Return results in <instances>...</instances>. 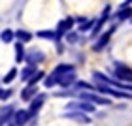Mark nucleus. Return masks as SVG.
<instances>
[{"label":"nucleus","instance_id":"obj_1","mask_svg":"<svg viewBox=\"0 0 132 126\" xmlns=\"http://www.w3.org/2000/svg\"><path fill=\"white\" fill-rule=\"evenodd\" d=\"M93 79L96 81V83H102V85H108V87H115L117 91H132V85H127V83H121V81H117V79H113V77L110 75H104V74H100V71H94L93 74Z\"/></svg>","mask_w":132,"mask_h":126},{"label":"nucleus","instance_id":"obj_2","mask_svg":"<svg viewBox=\"0 0 132 126\" xmlns=\"http://www.w3.org/2000/svg\"><path fill=\"white\" fill-rule=\"evenodd\" d=\"M94 92L108 94V96H111V98H132V94L123 92V91H117V88H111L108 85H102V83H96V85H94Z\"/></svg>","mask_w":132,"mask_h":126},{"label":"nucleus","instance_id":"obj_3","mask_svg":"<svg viewBox=\"0 0 132 126\" xmlns=\"http://www.w3.org/2000/svg\"><path fill=\"white\" fill-rule=\"evenodd\" d=\"M79 98H81V102H87V104L91 102V104H96V105H110V104H111L110 98L100 96V94H96V92H81Z\"/></svg>","mask_w":132,"mask_h":126},{"label":"nucleus","instance_id":"obj_4","mask_svg":"<svg viewBox=\"0 0 132 126\" xmlns=\"http://www.w3.org/2000/svg\"><path fill=\"white\" fill-rule=\"evenodd\" d=\"M115 77H117V81H132V70L128 68L127 64H123V62H115Z\"/></svg>","mask_w":132,"mask_h":126},{"label":"nucleus","instance_id":"obj_5","mask_svg":"<svg viewBox=\"0 0 132 126\" xmlns=\"http://www.w3.org/2000/svg\"><path fill=\"white\" fill-rule=\"evenodd\" d=\"M66 109H74V111H79V113H93L94 111V105L93 104H87V102H70L66 105Z\"/></svg>","mask_w":132,"mask_h":126},{"label":"nucleus","instance_id":"obj_6","mask_svg":"<svg viewBox=\"0 0 132 126\" xmlns=\"http://www.w3.org/2000/svg\"><path fill=\"white\" fill-rule=\"evenodd\" d=\"M44 102H45V96L44 94H40V96H36V98L30 102V107H28V117L30 119H34L36 115H38V111L42 109V105H44Z\"/></svg>","mask_w":132,"mask_h":126},{"label":"nucleus","instance_id":"obj_7","mask_svg":"<svg viewBox=\"0 0 132 126\" xmlns=\"http://www.w3.org/2000/svg\"><path fill=\"white\" fill-rule=\"evenodd\" d=\"M113 32H115V25H111V28H110V30H108V32H104V34L100 36V40H98L96 43L93 45V49H94V51H102V49H104V47H106L108 43H110V38H111V34H113Z\"/></svg>","mask_w":132,"mask_h":126},{"label":"nucleus","instance_id":"obj_8","mask_svg":"<svg viewBox=\"0 0 132 126\" xmlns=\"http://www.w3.org/2000/svg\"><path fill=\"white\" fill-rule=\"evenodd\" d=\"M72 26H74V19H72V17H66L64 21L59 23V25H57V32H55V34H57V40H61Z\"/></svg>","mask_w":132,"mask_h":126},{"label":"nucleus","instance_id":"obj_9","mask_svg":"<svg viewBox=\"0 0 132 126\" xmlns=\"http://www.w3.org/2000/svg\"><path fill=\"white\" fill-rule=\"evenodd\" d=\"M25 60L28 62V66H36V62H44L45 60V55L42 51H30L28 55H25Z\"/></svg>","mask_w":132,"mask_h":126},{"label":"nucleus","instance_id":"obj_10","mask_svg":"<svg viewBox=\"0 0 132 126\" xmlns=\"http://www.w3.org/2000/svg\"><path fill=\"white\" fill-rule=\"evenodd\" d=\"M28 121H30V117H28V111L27 109H17L13 113V122H15V126H25Z\"/></svg>","mask_w":132,"mask_h":126},{"label":"nucleus","instance_id":"obj_11","mask_svg":"<svg viewBox=\"0 0 132 126\" xmlns=\"http://www.w3.org/2000/svg\"><path fill=\"white\" fill-rule=\"evenodd\" d=\"M66 119H72V121H77V122H83V124H89L91 119H89L85 113H79V111H66L64 113Z\"/></svg>","mask_w":132,"mask_h":126},{"label":"nucleus","instance_id":"obj_12","mask_svg":"<svg viewBox=\"0 0 132 126\" xmlns=\"http://www.w3.org/2000/svg\"><path fill=\"white\" fill-rule=\"evenodd\" d=\"M70 71H74V64H66V62H62V64H59L55 70L51 71L55 77H62L64 74H70Z\"/></svg>","mask_w":132,"mask_h":126},{"label":"nucleus","instance_id":"obj_13","mask_svg":"<svg viewBox=\"0 0 132 126\" xmlns=\"http://www.w3.org/2000/svg\"><path fill=\"white\" fill-rule=\"evenodd\" d=\"M13 113H15V109H13L11 105L2 107V109H0V126H6V122L13 117Z\"/></svg>","mask_w":132,"mask_h":126},{"label":"nucleus","instance_id":"obj_14","mask_svg":"<svg viewBox=\"0 0 132 126\" xmlns=\"http://www.w3.org/2000/svg\"><path fill=\"white\" fill-rule=\"evenodd\" d=\"M108 15H110V6H106V8H104V13H102V17L96 21V26L93 28V36H96V34L102 30V25H104V23L108 21Z\"/></svg>","mask_w":132,"mask_h":126},{"label":"nucleus","instance_id":"obj_15","mask_svg":"<svg viewBox=\"0 0 132 126\" xmlns=\"http://www.w3.org/2000/svg\"><path fill=\"white\" fill-rule=\"evenodd\" d=\"M72 83H76V74L70 71V74H64L62 77H59V87H70Z\"/></svg>","mask_w":132,"mask_h":126},{"label":"nucleus","instance_id":"obj_16","mask_svg":"<svg viewBox=\"0 0 132 126\" xmlns=\"http://www.w3.org/2000/svg\"><path fill=\"white\" fill-rule=\"evenodd\" d=\"M36 94H38V87H27L25 91L21 92V98L25 102H32L36 98Z\"/></svg>","mask_w":132,"mask_h":126},{"label":"nucleus","instance_id":"obj_17","mask_svg":"<svg viewBox=\"0 0 132 126\" xmlns=\"http://www.w3.org/2000/svg\"><path fill=\"white\" fill-rule=\"evenodd\" d=\"M36 66H27L25 70H23V74H21V79L23 81H28V79H32V77L36 75Z\"/></svg>","mask_w":132,"mask_h":126},{"label":"nucleus","instance_id":"obj_18","mask_svg":"<svg viewBox=\"0 0 132 126\" xmlns=\"http://www.w3.org/2000/svg\"><path fill=\"white\" fill-rule=\"evenodd\" d=\"M15 38L19 40V43H27V41L32 40V34L27 32V30H17V32H15Z\"/></svg>","mask_w":132,"mask_h":126},{"label":"nucleus","instance_id":"obj_19","mask_svg":"<svg viewBox=\"0 0 132 126\" xmlns=\"http://www.w3.org/2000/svg\"><path fill=\"white\" fill-rule=\"evenodd\" d=\"M13 38H15V32H13V30H10V28H6V30H2V32H0V40H2V41H6V43L13 41Z\"/></svg>","mask_w":132,"mask_h":126},{"label":"nucleus","instance_id":"obj_20","mask_svg":"<svg viewBox=\"0 0 132 126\" xmlns=\"http://www.w3.org/2000/svg\"><path fill=\"white\" fill-rule=\"evenodd\" d=\"M25 60V49H23V43L17 41L15 43V62H21Z\"/></svg>","mask_w":132,"mask_h":126},{"label":"nucleus","instance_id":"obj_21","mask_svg":"<svg viewBox=\"0 0 132 126\" xmlns=\"http://www.w3.org/2000/svg\"><path fill=\"white\" fill-rule=\"evenodd\" d=\"M42 79H45V74H44V71H36V75L32 77V79H28L27 83H28V87H36V85H38V81H42Z\"/></svg>","mask_w":132,"mask_h":126},{"label":"nucleus","instance_id":"obj_22","mask_svg":"<svg viewBox=\"0 0 132 126\" xmlns=\"http://www.w3.org/2000/svg\"><path fill=\"white\" fill-rule=\"evenodd\" d=\"M38 36H40V38H45V40H57L55 30H40Z\"/></svg>","mask_w":132,"mask_h":126},{"label":"nucleus","instance_id":"obj_23","mask_svg":"<svg viewBox=\"0 0 132 126\" xmlns=\"http://www.w3.org/2000/svg\"><path fill=\"white\" fill-rule=\"evenodd\" d=\"M130 15H132L130 8H121V11H117V17H119V19H128Z\"/></svg>","mask_w":132,"mask_h":126},{"label":"nucleus","instance_id":"obj_24","mask_svg":"<svg viewBox=\"0 0 132 126\" xmlns=\"http://www.w3.org/2000/svg\"><path fill=\"white\" fill-rule=\"evenodd\" d=\"M15 75H17V70H15V68H11L8 74L4 75V83H11V81L15 79Z\"/></svg>","mask_w":132,"mask_h":126},{"label":"nucleus","instance_id":"obj_25","mask_svg":"<svg viewBox=\"0 0 132 126\" xmlns=\"http://www.w3.org/2000/svg\"><path fill=\"white\" fill-rule=\"evenodd\" d=\"M76 87H77V88H85V91H93V92H94V85H89L87 81H76Z\"/></svg>","mask_w":132,"mask_h":126},{"label":"nucleus","instance_id":"obj_26","mask_svg":"<svg viewBox=\"0 0 132 126\" xmlns=\"http://www.w3.org/2000/svg\"><path fill=\"white\" fill-rule=\"evenodd\" d=\"M93 25H96V23H94V21H85V23H83V25L79 26V30H89V28H91Z\"/></svg>","mask_w":132,"mask_h":126},{"label":"nucleus","instance_id":"obj_27","mask_svg":"<svg viewBox=\"0 0 132 126\" xmlns=\"http://www.w3.org/2000/svg\"><path fill=\"white\" fill-rule=\"evenodd\" d=\"M10 94H11V91H6V88H0V100H6V98H10Z\"/></svg>","mask_w":132,"mask_h":126},{"label":"nucleus","instance_id":"obj_28","mask_svg":"<svg viewBox=\"0 0 132 126\" xmlns=\"http://www.w3.org/2000/svg\"><path fill=\"white\" fill-rule=\"evenodd\" d=\"M68 40H70V43H76L77 36H76V34H68Z\"/></svg>","mask_w":132,"mask_h":126}]
</instances>
